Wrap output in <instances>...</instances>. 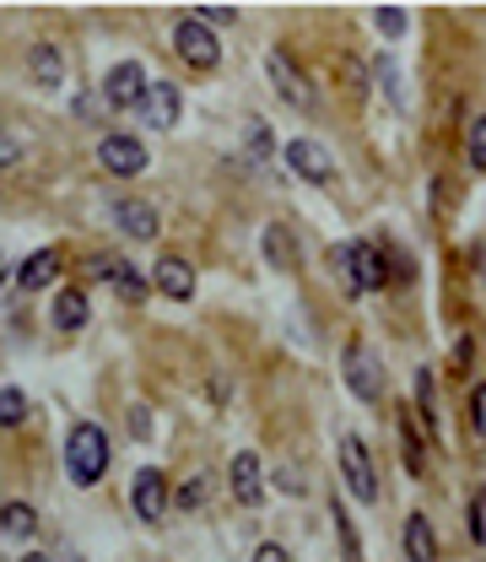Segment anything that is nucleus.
Listing matches in <instances>:
<instances>
[{"instance_id":"1","label":"nucleus","mask_w":486,"mask_h":562,"mask_svg":"<svg viewBox=\"0 0 486 562\" xmlns=\"http://www.w3.org/2000/svg\"><path fill=\"white\" fill-rule=\"evenodd\" d=\"M65 471H71L76 487L103 481V471H109V432L98 422H76L71 427V438H65Z\"/></svg>"},{"instance_id":"2","label":"nucleus","mask_w":486,"mask_h":562,"mask_svg":"<svg viewBox=\"0 0 486 562\" xmlns=\"http://www.w3.org/2000/svg\"><path fill=\"white\" fill-rule=\"evenodd\" d=\"M340 471H346V487L362 498V503H378V476H373V454L357 432L340 438Z\"/></svg>"},{"instance_id":"3","label":"nucleus","mask_w":486,"mask_h":562,"mask_svg":"<svg viewBox=\"0 0 486 562\" xmlns=\"http://www.w3.org/2000/svg\"><path fill=\"white\" fill-rule=\"evenodd\" d=\"M173 49H178V60H184V65H195V71H211V65L222 60V49H216L211 27H205V22H195V16H184V22L173 27Z\"/></svg>"},{"instance_id":"4","label":"nucleus","mask_w":486,"mask_h":562,"mask_svg":"<svg viewBox=\"0 0 486 562\" xmlns=\"http://www.w3.org/2000/svg\"><path fill=\"white\" fill-rule=\"evenodd\" d=\"M265 71H271V87H276V93H282L292 109H303V114L314 109V82H309V76L292 65V54H282V49H276V54L265 60Z\"/></svg>"},{"instance_id":"5","label":"nucleus","mask_w":486,"mask_h":562,"mask_svg":"<svg viewBox=\"0 0 486 562\" xmlns=\"http://www.w3.org/2000/svg\"><path fill=\"white\" fill-rule=\"evenodd\" d=\"M335 260L351 271V292H378L389 271H384V255L373 244H351V249H335Z\"/></svg>"},{"instance_id":"6","label":"nucleus","mask_w":486,"mask_h":562,"mask_svg":"<svg viewBox=\"0 0 486 562\" xmlns=\"http://www.w3.org/2000/svg\"><path fill=\"white\" fill-rule=\"evenodd\" d=\"M287 162H292V173H303L309 184H329V179H335V157L324 151L320 140H309V136L287 140Z\"/></svg>"},{"instance_id":"7","label":"nucleus","mask_w":486,"mask_h":562,"mask_svg":"<svg viewBox=\"0 0 486 562\" xmlns=\"http://www.w3.org/2000/svg\"><path fill=\"white\" fill-rule=\"evenodd\" d=\"M103 98H109L114 109H141V98H147V71H141L136 60L114 65L109 82H103Z\"/></svg>"},{"instance_id":"8","label":"nucleus","mask_w":486,"mask_h":562,"mask_svg":"<svg viewBox=\"0 0 486 562\" xmlns=\"http://www.w3.org/2000/svg\"><path fill=\"white\" fill-rule=\"evenodd\" d=\"M346 384L357 401H378L384 395V379H378V363L367 346H346Z\"/></svg>"},{"instance_id":"9","label":"nucleus","mask_w":486,"mask_h":562,"mask_svg":"<svg viewBox=\"0 0 486 562\" xmlns=\"http://www.w3.org/2000/svg\"><path fill=\"white\" fill-rule=\"evenodd\" d=\"M98 157H103V168L120 173V179H136V173L147 168V146H141L136 136H103Z\"/></svg>"},{"instance_id":"10","label":"nucleus","mask_w":486,"mask_h":562,"mask_svg":"<svg viewBox=\"0 0 486 562\" xmlns=\"http://www.w3.org/2000/svg\"><path fill=\"white\" fill-rule=\"evenodd\" d=\"M136 114H147L152 131H173L178 125V87L173 82H147V98H141Z\"/></svg>"},{"instance_id":"11","label":"nucleus","mask_w":486,"mask_h":562,"mask_svg":"<svg viewBox=\"0 0 486 562\" xmlns=\"http://www.w3.org/2000/svg\"><path fill=\"white\" fill-rule=\"evenodd\" d=\"M130 503H136V514L152 525L162 520V509H167V481H162V471H136V481H130Z\"/></svg>"},{"instance_id":"12","label":"nucleus","mask_w":486,"mask_h":562,"mask_svg":"<svg viewBox=\"0 0 486 562\" xmlns=\"http://www.w3.org/2000/svg\"><path fill=\"white\" fill-rule=\"evenodd\" d=\"M233 498H238L244 509H260V503H265V487H260V454H254V449L233 454Z\"/></svg>"},{"instance_id":"13","label":"nucleus","mask_w":486,"mask_h":562,"mask_svg":"<svg viewBox=\"0 0 486 562\" xmlns=\"http://www.w3.org/2000/svg\"><path fill=\"white\" fill-rule=\"evenodd\" d=\"M152 281H158L162 297H173V303H189V297H195V271H189L178 255H162L158 271H152Z\"/></svg>"},{"instance_id":"14","label":"nucleus","mask_w":486,"mask_h":562,"mask_svg":"<svg viewBox=\"0 0 486 562\" xmlns=\"http://www.w3.org/2000/svg\"><path fill=\"white\" fill-rule=\"evenodd\" d=\"M114 217H120V228L130 233V239H158V211L147 206V200H136V195H120V206H114Z\"/></svg>"},{"instance_id":"15","label":"nucleus","mask_w":486,"mask_h":562,"mask_svg":"<svg viewBox=\"0 0 486 562\" xmlns=\"http://www.w3.org/2000/svg\"><path fill=\"white\" fill-rule=\"evenodd\" d=\"M54 277H60V249H38V255H27V260L16 266V286H27V292L49 286Z\"/></svg>"},{"instance_id":"16","label":"nucleus","mask_w":486,"mask_h":562,"mask_svg":"<svg viewBox=\"0 0 486 562\" xmlns=\"http://www.w3.org/2000/svg\"><path fill=\"white\" fill-rule=\"evenodd\" d=\"M406 558L411 562H438V536H433L427 514H411V520H406Z\"/></svg>"},{"instance_id":"17","label":"nucleus","mask_w":486,"mask_h":562,"mask_svg":"<svg viewBox=\"0 0 486 562\" xmlns=\"http://www.w3.org/2000/svg\"><path fill=\"white\" fill-rule=\"evenodd\" d=\"M87 314H92V308H87V292H82V286H65V292L54 297V325H60V330H82Z\"/></svg>"},{"instance_id":"18","label":"nucleus","mask_w":486,"mask_h":562,"mask_svg":"<svg viewBox=\"0 0 486 562\" xmlns=\"http://www.w3.org/2000/svg\"><path fill=\"white\" fill-rule=\"evenodd\" d=\"M33 82H38V87H60V82H65V60H60L54 44H38V49H33Z\"/></svg>"},{"instance_id":"19","label":"nucleus","mask_w":486,"mask_h":562,"mask_svg":"<svg viewBox=\"0 0 486 562\" xmlns=\"http://www.w3.org/2000/svg\"><path fill=\"white\" fill-rule=\"evenodd\" d=\"M98 271H109V277H114V286H120V297H125V303H141V297H147L141 271H130V266H120V260H98Z\"/></svg>"},{"instance_id":"20","label":"nucleus","mask_w":486,"mask_h":562,"mask_svg":"<svg viewBox=\"0 0 486 562\" xmlns=\"http://www.w3.org/2000/svg\"><path fill=\"white\" fill-rule=\"evenodd\" d=\"M400 449H406V471L422 476V471H427V454H422V432H416V417H411V412L400 417Z\"/></svg>"},{"instance_id":"21","label":"nucleus","mask_w":486,"mask_h":562,"mask_svg":"<svg viewBox=\"0 0 486 562\" xmlns=\"http://www.w3.org/2000/svg\"><path fill=\"white\" fill-rule=\"evenodd\" d=\"M265 260L282 266V271L298 266V249H292V233H287V228H265Z\"/></svg>"},{"instance_id":"22","label":"nucleus","mask_w":486,"mask_h":562,"mask_svg":"<svg viewBox=\"0 0 486 562\" xmlns=\"http://www.w3.org/2000/svg\"><path fill=\"white\" fill-rule=\"evenodd\" d=\"M0 530L16 536V541H27V536L38 530V514H33L27 503H5V509H0Z\"/></svg>"},{"instance_id":"23","label":"nucleus","mask_w":486,"mask_h":562,"mask_svg":"<svg viewBox=\"0 0 486 562\" xmlns=\"http://www.w3.org/2000/svg\"><path fill=\"white\" fill-rule=\"evenodd\" d=\"M411 417H416L422 427H427V432H433V438H438V412H433V374H427V368L416 374V412H411Z\"/></svg>"},{"instance_id":"24","label":"nucleus","mask_w":486,"mask_h":562,"mask_svg":"<svg viewBox=\"0 0 486 562\" xmlns=\"http://www.w3.org/2000/svg\"><path fill=\"white\" fill-rule=\"evenodd\" d=\"M329 520H335V536H340V562H362V541H357V530H351L340 503H329Z\"/></svg>"},{"instance_id":"25","label":"nucleus","mask_w":486,"mask_h":562,"mask_svg":"<svg viewBox=\"0 0 486 562\" xmlns=\"http://www.w3.org/2000/svg\"><path fill=\"white\" fill-rule=\"evenodd\" d=\"M373 22H378V33H384V38H406V27H411V16H406L400 5H378V11H373Z\"/></svg>"},{"instance_id":"26","label":"nucleus","mask_w":486,"mask_h":562,"mask_svg":"<svg viewBox=\"0 0 486 562\" xmlns=\"http://www.w3.org/2000/svg\"><path fill=\"white\" fill-rule=\"evenodd\" d=\"M22 417H27V395L5 384V390H0V427H16Z\"/></svg>"},{"instance_id":"27","label":"nucleus","mask_w":486,"mask_h":562,"mask_svg":"<svg viewBox=\"0 0 486 562\" xmlns=\"http://www.w3.org/2000/svg\"><path fill=\"white\" fill-rule=\"evenodd\" d=\"M465 157H471V168H476V173H486V114L471 125V146H465Z\"/></svg>"},{"instance_id":"28","label":"nucleus","mask_w":486,"mask_h":562,"mask_svg":"<svg viewBox=\"0 0 486 562\" xmlns=\"http://www.w3.org/2000/svg\"><path fill=\"white\" fill-rule=\"evenodd\" d=\"M173 503H178V509H200V503H205V476H189V481L173 492Z\"/></svg>"},{"instance_id":"29","label":"nucleus","mask_w":486,"mask_h":562,"mask_svg":"<svg viewBox=\"0 0 486 562\" xmlns=\"http://www.w3.org/2000/svg\"><path fill=\"white\" fill-rule=\"evenodd\" d=\"M189 16H195V22H205V27H211V22H238V11H233V5H200V11H189Z\"/></svg>"},{"instance_id":"30","label":"nucleus","mask_w":486,"mask_h":562,"mask_svg":"<svg viewBox=\"0 0 486 562\" xmlns=\"http://www.w3.org/2000/svg\"><path fill=\"white\" fill-rule=\"evenodd\" d=\"M471 427L486 438V384H476V390H471Z\"/></svg>"},{"instance_id":"31","label":"nucleus","mask_w":486,"mask_h":562,"mask_svg":"<svg viewBox=\"0 0 486 562\" xmlns=\"http://www.w3.org/2000/svg\"><path fill=\"white\" fill-rule=\"evenodd\" d=\"M471 536L486 547V498H471Z\"/></svg>"},{"instance_id":"32","label":"nucleus","mask_w":486,"mask_h":562,"mask_svg":"<svg viewBox=\"0 0 486 562\" xmlns=\"http://www.w3.org/2000/svg\"><path fill=\"white\" fill-rule=\"evenodd\" d=\"M254 562H292V558H287V552H282V547H276V541H265V547H260V552H254Z\"/></svg>"},{"instance_id":"33","label":"nucleus","mask_w":486,"mask_h":562,"mask_svg":"<svg viewBox=\"0 0 486 562\" xmlns=\"http://www.w3.org/2000/svg\"><path fill=\"white\" fill-rule=\"evenodd\" d=\"M130 427H136V438H147V432H152V417H147V406H136V412H130Z\"/></svg>"},{"instance_id":"34","label":"nucleus","mask_w":486,"mask_h":562,"mask_svg":"<svg viewBox=\"0 0 486 562\" xmlns=\"http://www.w3.org/2000/svg\"><path fill=\"white\" fill-rule=\"evenodd\" d=\"M16 157H22V151H16V140L0 136V168H5V162H16Z\"/></svg>"},{"instance_id":"35","label":"nucleus","mask_w":486,"mask_h":562,"mask_svg":"<svg viewBox=\"0 0 486 562\" xmlns=\"http://www.w3.org/2000/svg\"><path fill=\"white\" fill-rule=\"evenodd\" d=\"M22 562H49V558H38V552H33V558H22Z\"/></svg>"},{"instance_id":"36","label":"nucleus","mask_w":486,"mask_h":562,"mask_svg":"<svg viewBox=\"0 0 486 562\" xmlns=\"http://www.w3.org/2000/svg\"><path fill=\"white\" fill-rule=\"evenodd\" d=\"M0 281H5V255H0Z\"/></svg>"}]
</instances>
